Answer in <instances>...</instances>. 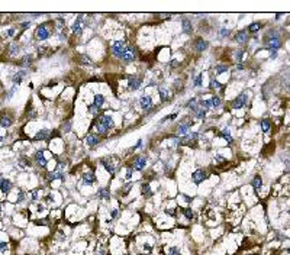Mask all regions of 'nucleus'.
<instances>
[{"label": "nucleus", "instance_id": "obj_1", "mask_svg": "<svg viewBox=\"0 0 290 255\" xmlns=\"http://www.w3.org/2000/svg\"><path fill=\"white\" fill-rule=\"evenodd\" d=\"M264 42L270 51H277L280 48V38H278L277 32H268L267 36L264 38Z\"/></svg>", "mask_w": 290, "mask_h": 255}, {"label": "nucleus", "instance_id": "obj_2", "mask_svg": "<svg viewBox=\"0 0 290 255\" xmlns=\"http://www.w3.org/2000/svg\"><path fill=\"white\" fill-rule=\"evenodd\" d=\"M135 58H137V51H135V48L131 46V45H128L125 48L123 54H122L120 59H122L123 62H131V61H133Z\"/></svg>", "mask_w": 290, "mask_h": 255}, {"label": "nucleus", "instance_id": "obj_3", "mask_svg": "<svg viewBox=\"0 0 290 255\" xmlns=\"http://www.w3.org/2000/svg\"><path fill=\"white\" fill-rule=\"evenodd\" d=\"M35 35H36V39H39V41H46L48 38H49L51 32L48 31V28H46L45 23H42V25H39V26L36 28V32H35Z\"/></svg>", "mask_w": 290, "mask_h": 255}, {"label": "nucleus", "instance_id": "obj_4", "mask_svg": "<svg viewBox=\"0 0 290 255\" xmlns=\"http://www.w3.org/2000/svg\"><path fill=\"white\" fill-rule=\"evenodd\" d=\"M145 165H147V158L144 157V155H138V157L133 158V161H132V170H137V171H141L142 168H144Z\"/></svg>", "mask_w": 290, "mask_h": 255}, {"label": "nucleus", "instance_id": "obj_5", "mask_svg": "<svg viewBox=\"0 0 290 255\" xmlns=\"http://www.w3.org/2000/svg\"><path fill=\"white\" fill-rule=\"evenodd\" d=\"M125 48H126V45H125V42L123 41H116L115 44L112 45V54L115 55V57H122V54H123V51H125Z\"/></svg>", "mask_w": 290, "mask_h": 255}, {"label": "nucleus", "instance_id": "obj_6", "mask_svg": "<svg viewBox=\"0 0 290 255\" xmlns=\"http://www.w3.org/2000/svg\"><path fill=\"white\" fill-rule=\"evenodd\" d=\"M191 178H193L194 184H200L203 183V180L207 178V173H206V170H196L191 174Z\"/></svg>", "mask_w": 290, "mask_h": 255}, {"label": "nucleus", "instance_id": "obj_7", "mask_svg": "<svg viewBox=\"0 0 290 255\" xmlns=\"http://www.w3.org/2000/svg\"><path fill=\"white\" fill-rule=\"evenodd\" d=\"M139 105H141V107H142L145 112H151L152 105H154L151 96H142V97L139 99Z\"/></svg>", "mask_w": 290, "mask_h": 255}, {"label": "nucleus", "instance_id": "obj_8", "mask_svg": "<svg viewBox=\"0 0 290 255\" xmlns=\"http://www.w3.org/2000/svg\"><path fill=\"white\" fill-rule=\"evenodd\" d=\"M83 18H84L83 15H79V16H77V20L72 23L71 29L76 35H81V33H83V25H84V23H83Z\"/></svg>", "mask_w": 290, "mask_h": 255}, {"label": "nucleus", "instance_id": "obj_9", "mask_svg": "<svg viewBox=\"0 0 290 255\" xmlns=\"http://www.w3.org/2000/svg\"><path fill=\"white\" fill-rule=\"evenodd\" d=\"M191 128V122L190 120H183V122H180V125L177 126V133L178 135H187L189 133V131H190Z\"/></svg>", "mask_w": 290, "mask_h": 255}, {"label": "nucleus", "instance_id": "obj_10", "mask_svg": "<svg viewBox=\"0 0 290 255\" xmlns=\"http://www.w3.org/2000/svg\"><path fill=\"white\" fill-rule=\"evenodd\" d=\"M247 94L245 93H242V94H239L234 102H232V107L234 109H241V107H244L245 105H247Z\"/></svg>", "mask_w": 290, "mask_h": 255}, {"label": "nucleus", "instance_id": "obj_11", "mask_svg": "<svg viewBox=\"0 0 290 255\" xmlns=\"http://www.w3.org/2000/svg\"><path fill=\"white\" fill-rule=\"evenodd\" d=\"M12 123H13V118L9 113H2L0 115V126L2 128H9Z\"/></svg>", "mask_w": 290, "mask_h": 255}, {"label": "nucleus", "instance_id": "obj_12", "mask_svg": "<svg viewBox=\"0 0 290 255\" xmlns=\"http://www.w3.org/2000/svg\"><path fill=\"white\" fill-rule=\"evenodd\" d=\"M10 190H12V181L7 180V178H3V177L0 176V191L6 194Z\"/></svg>", "mask_w": 290, "mask_h": 255}, {"label": "nucleus", "instance_id": "obj_13", "mask_svg": "<svg viewBox=\"0 0 290 255\" xmlns=\"http://www.w3.org/2000/svg\"><path fill=\"white\" fill-rule=\"evenodd\" d=\"M35 161H36V164H38L39 167H42V168H45V167H46L48 161H46L45 157H44V149H38V151H36V154H35Z\"/></svg>", "mask_w": 290, "mask_h": 255}, {"label": "nucleus", "instance_id": "obj_14", "mask_svg": "<svg viewBox=\"0 0 290 255\" xmlns=\"http://www.w3.org/2000/svg\"><path fill=\"white\" fill-rule=\"evenodd\" d=\"M197 138H199V133H194V132H191V133H187V135H186V136L181 139V144H183V145L196 144Z\"/></svg>", "mask_w": 290, "mask_h": 255}, {"label": "nucleus", "instance_id": "obj_15", "mask_svg": "<svg viewBox=\"0 0 290 255\" xmlns=\"http://www.w3.org/2000/svg\"><path fill=\"white\" fill-rule=\"evenodd\" d=\"M100 142V136L97 133H89L86 136V144L87 146H96Z\"/></svg>", "mask_w": 290, "mask_h": 255}, {"label": "nucleus", "instance_id": "obj_16", "mask_svg": "<svg viewBox=\"0 0 290 255\" xmlns=\"http://www.w3.org/2000/svg\"><path fill=\"white\" fill-rule=\"evenodd\" d=\"M28 75V70H18V72L15 74L13 77H12V81H13V84H20L22 83V80L25 79Z\"/></svg>", "mask_w": 290, "mask_h": 255}, {"label": "nucleus", "instance_id": "obj_17", "mask_svg": "<svg viewBox=\"0 0 290 255\" xmlns=\"http://www.w3.org/2000/svg\"><path fill=\"white\" fill-rule=\"evenodd\" d=\"M141 84H142V80L139 77H129V80H128V86L131 90H138Z\"/></svg>", "mask_w": 290, "mask_h": 255}, {"label": "nucleus", "instance_id": "obj_18", "mask_svg": "<svg viewBox=\"0 0 290 255\" xmlns=\"http://www.w3.org/2000/svg\"><path fill=\"white\" fill-rule=\"evenodd\" d=\"M100 164H102V165L105 167L106 171H107L109 174H115V165H113L112 159H109V158H103Z\"/></svg>", "mask_w": 290, "mask_h": 255}, {"label": "nucleus", "instance_id": "obj_19", "mask_svg": "<svg viewBox=\"0 0 290 255\" xmlns=\"http://www.w3.org/2000/svg\"><path fill=\"white\" fill-rule=\"evenodd\" d=\"M51 136V132L48 129H41L36 135H35V141H48Z\"/></svg>", "mask_w": 290, "mask_h": 255}, {"label": "nucleus", "instance_id": "obj_20", "mask_svg": "<svg viewBox=\"0 0 290 255\" xmlns=\"http://www.w3.org/2000/svg\"><path fill=\"white\" fill-rule=\"evenodd\" d=\"M100 119H102V122L106 125V128L110 131L113 126H115V122H113V119H112V116L110 115H107V113H105V115H102L100 116Z\"/></svg>", "mask_w": 290, "mask_h": 255}, {"label": "nucleus", "instance_id": "obj_21", "mask_svg": "<svg viewBox=\"0 0 290 255\" xmlns=\"http://www.w3.org/2000/svg\"><path fill=\"white\" fill-rule=\"evenodd\" d=\"M83 180H84V183H86L87 186H92V184L96 181V176H94L93 171H86V173L83 174Z\"/></svg>", "mask_w": 290, "mask_h": 255}, {"label": "nucleus", "instance_id": "obj_22", "mask_svg": "<svg viewBox=\"0 0 290 255\" xmlns=\"http://www.w3.org/2000/svg\"><path fill=\"white\" fill-rule=\"evenodd\" d=\"M94 128H96V131L99 132V135H103V133H106V132L109 131V129L106 128V125L102 122V119H100V118L96 120V123H94Z\"/></svg>", "mask_w": 290, "mask_h": 255}, {"label": "nucleus", "instance_id": "obj_23", "mask_svg": "<svg viewBox=\"0 0 290 255\" xmlns=\"http://www.w3.org/2000/svg\"><path fill=\"white\" fill-rule=\"evenodd\" d=\"M46 178H48L49 181H52V180H57V178L62 180V178H64V173H62V171H51V173L46 176Z\"/></svg>", "mask_w": 290, "mask_h": 255}, {"label": "nucleus", "instance_id": "obj_24", "mask_svg": "<svg viewBox=\"0 0 290 255\" xmlns=\"http://www.w3.org/2000/svg\"><path fill=\"white\" fill-rule=\"evenodd\" d=\"M235 39H237V42H239V44H245L247 39H248L247 31H239V32L235 35Z\"/></svg>", "mask_w": 290, "mask_h": 255}, {"label": "nucleus", "instance_id": "obj_25", "mask_svg": "<svg viewBox=\"0 0 290 255\" xmlns=\"http://www.w3.org/2000/svg\"><path fill=\"white\" fill-rule=\"evenodd\" d=\"M207 42L206 41H203L202 38H199V39H196V42H194V46H196V49L197 51H204L206 48H207Z\"/></svg>", "mask_w": 290, "mask_h": 255}, {"label": "nucleus", "instance_id": "obj_26", "mask_svg": "<svg viewBox=\"0 0 290 255\" xmlns=\"http://www.w3.org/2000/svg\"><path fill=\"white\" fill-rule=\"evenodd\" d=\"M97 196H99L100 199L106 200V199H109V197H110V191H109L107 187H100L99 191H97Z\"/></svg>", "mask_w": 290, "mask_h": 255}, {"label": "nucleus", "instance_id": "obj_27", "mask_svg": "<svg viewBox=\"0 0 290 255\" xmlns=\"http://www.w3.org/2000/svg\"><path fill=\"white\" fill-rule=\"evenodd\" d=\"M251 186L255 189V191H258V190L261 189V186H263V180H261V177H260V176L254 177V178H252V181H251Z\"/></svg>", "mask_w": 290, "mask_h": 255}, {"label": "nucleus", "instance_id": "obj_28", "mask_svg": "<svg viewBox=\"0 0 290 255\" xmlns=\"http://www.w3.org/2000/svg\"><path fill=\"white\" fill-rule=\"evenodd\" d=\"M181 26H183V32L187 33V35L193 32V25H191L190 20L184 19V20H183V23H181Z\"/></svg>", "mask_w": 290, "mask_h": 255}, {"label": "nucleus", "instance_id": "obj_29", "mask_svg": "<svg viewBox=\"0 0 290 255\" xmlns=\"http://www.w3.org/2000/svg\"><path fill=\"white\" fill-rule=\"evenodd\" d=\"M219 136H222V138H224V139L226 141V142H228V144H231V142H232L231 132H229V129H228V128H225L224 131H222L221 133H219Z\"/></svg>", "mask_w": 290, "mask_h": 255}, {"label": "nucleus", "instance_id": "obj_30", "mask_svg": "<svg viewBox=\"0 0 290 255\" xmlns=\"http://www.w3.org/2000/svg\"><path fill=\"white\" fill-rule=\"evenodd\" d=\"M103 103H105V97H103L102 94H96V96H94V103H93V105L96 106L97 109H100V107L103 106Z\"/></svg>", "mask_w": 290, "mask_h": 255}, {"label": "nucleus", "instance_id": "obj_31", "mask_svg": "<svg viewBox=\"0 0 290 255\" xmlns=\"http://www.w3.org/2000/svg\"><path fill=\"white\" fill-rule=\"evenodd\" d=\"M32 61H33V58H32V55H25L23 58L20 59V64L25 67V68H28V67L32 64Z\"/></svg>", "mask_w": 290, "mask_h": 255}, {"label": "nucleus", "instance_id": "obj_32", "mask_svg": "<svg viewBox=\"0 0 290 255\" xmlns=\"http://www.w3.org/2000/svg\"><path fill=\"white\" fill-rule=\"evenodd\" d=\"M142 194H144L145 197H151V196H152L151 187H150V184H148V183H144V184H142Z\"/></svg>", "mask_w": 290, "mask_h": 255}, {"label": "nucleus", "instance_id": "obj_33", "mask_svg": "<svg viewBox=\"0 0 290 255\" xmlns=\"http://www.w3.org/2000/svg\"><path fill=\"white\" fill-rule=\"evenodd\" d=\"M158 94H160V97H161V102H167V100L170 99V93L167 92L165 89H158Z\"/></svg>", "mask_w": 290, "mask_h": 255}, {"label": "nucleus", "instance_id": "obj_34", "mask_svg": "<svg viewBox=\"0 0 290 255\" xmlns=\"http://www.w3.org/2000/svg\"><path fill=\"white\" fill-rule=\"evenodd\" d=\"M181 213L189 219V220H191L193 217H194V213H193V210L190 209V207H184V209H181Z\"/></svg>", "mask_w": 290, "mask_h": 255}, {"label": "nucleus", "instance_id": "obj_35", "mask_svg": "<svg viewBox=\"0 0 290 255\" xmlns=\"http://www.w3.org/2000/svg\"><path fill=\"white\" fill-rule=\"evenodd\" d=\"M209 103H211V107H219L221 106V99L218 96H213V97L209 99Z\"/></svg>", "mask_w": 290, "mask_h": 255}, {"label": "nucleus", "instance_id": "obj_36", "mask_svg": "<svg viewBox=\"0 0 290 255\" xmlns=\"http://www.w3.org/2000/svg\"><path fill=\"white\" fill-rule=\"evenodd\" d=\"M260 125H261V129H263L264 132L270 131V120H268V119H263V120L260 122Z\"/></svg>", "mask_w": 290, "mask_h": 255}, {"label": "nucleus", "instance_id": "obj_37", "mask_svg": "<svg viewBox=\"0 0 290 255\" xmlns=\"http://www.w3.org/2000/svg\"><path fill=\"white\" fill-rule=\"evenodd\" d=\"M19 52V45L16 44V42H13V44H10V48H9V54L10 55H15V54Z\"/></svg>", "mask_w": 290, "mask_h": 255}, {"label": "nucleus", "instance_id": "obj_38", "mask_svg": "<svg viewBox=\"0 0 290 255\" xmlns=\"http://www.w3.org/2000/svg\"><path fill=\"white\" fill-rule=\"evenodd\" d=\"M260 28H261V23H260V22H255V23L250 25L248 31H250V32H258V31H260Z\"/></svg>", "mask_w": 290, "mask_h": 255}, {"label": "nucleus", "instance_id": "obj_39", "mask_svg": "<svg viewBox=\"0 0 290 255\" xmlns=\"http://www.w3.org/2000/svg\"><path fill=\"white\" fill-rule=\"evenodd\" d=\"M226 70H228V67L225 65V64H221V65L215 67V71H216V74H222V72H225Z\"/></svg>", "mask_w": 290, "mask_h": 255}, {"label": "nucleus", "instance_id": "obj_40", "mask_svg": "<svg viewBox=\"0 0 290 255\" xmlns=\"http://www.w3.org/2000/svg\"><path fill=\"white\" fill-rule=\"evenodd\" d=\"M211 87H212V89H222V84H221L218 80L213 79V80L211 81Z\"/></svg>", "mask_w": 290, "mask_h": 255}, {"label": "nucleus", "instance_id": "obj_41", "mask_svg": "<svg viewBox=\"0 0 290 255\" xmlns=\"http://www.w3.org/2000/svg\"><path fill=\"white\" fill-rule=\"evenodd\" d=\"M62 131H64V132H70V131H71V122H70V120H67L66 123L62 125Z\"/></svg>", "mask_w": 290, "mask_h": 255}, {"label": "nucleus", "instance_id": "obj_42", "mask_svg": "<svg viewBox=\"0 0 290 255\" xmlns=\"http://www.w3.org/2000/svg\"><path fill=\"white\" fill-rule=\"evenodd\" d=\"M167 255H180V251L173 247V248H170L168 251H167Z\"/></svg>", "mask_w": 290, "mask_h": 255}, {"label": "nucleus", "instance_id": "obj_43", "mask_svg": "<svg viewBox=\"0 0 290 255\" xmlns=\"http://www.w3.org/2000/svg\"><path fill=\"white\" fill-rule=\"evenodd\" d=\"M23 202H25V193L22 190H19V193H18V203H23Z\"/></svg>", "mask_w": 290, "mask_h": 255}, {"label": "nucleus", "instance_id": "obj_44", "mask_svg": "<svg viewBox=\"0 0 290 255\" xmlns=\"http://www.w3.org/2000/svg\"><path fill=\"white\" fill-rule=\"evenodd\" d=\"M193 86H194V87H200V86H202V75H197V77L194 79Z\"/></svg>", "mask_w": 290, "mask_h": 255}, {"label": "nucleus", "instance_id": "obj_45", "mask_svg": "<svg viewBox=\"0 0 290 255\" xmlns=\"http://www.w3.org/2000/svg\"><path fill=\"white\" fill-rule=\"evenodd\" d=\"M89 112L93 113V115H96V113H99V109H97L94 105H90V106H89Z\"/></svg>", "mask_w": 290, "mask_h": 255}, {"label": "nucleus", "instance_id": "obj_46", "mask_svg": "<svg viewBox=\"0 0 290 255\" xmlns=\"http://www.w3.org/2000/svg\"><path fill=\"white\" fill-rule=\"evenodd\" d=\"M6 249H7V243L0 241V252H6Z\"/></svg>", "mask_w": 290, "mask_h": 255}, {"label": "nucleus", "instance_id": "obj_47", "mask_svg": "<svg viewBox=\"0 0 290 255\" xmlns=\"http://www.w3.org/2000/svg\"><path fill=\"white\" fill-rule=\"evenodd\" d=\"M235 59H237V61H241V59H242V49H238L237 52H235Z\"/></svg>", "mask_w": 290, "mask_h": 255}, {"label": "nucleus", "instance_id": "obj_48", "mask_svg": "<svg viewBox=\"0 0 290 255\" xmlns=\"http://www.w3.org/2000/svg\"><path fill=\"white\" fill-rule=\"evenodd\" d=\"M15 32H16V29H15V28H10V29L6 31V36H13Z\"/></svg>", "mask_w": 290, "mask_h": 255}, {"label": "nucleus", "instance_id": "obj_49", "mask_svg": "<svg viewBox=\"0 0 290 255\" xmlns=\"http://www.w3.org/2000/svg\"><path fill=\"white\" fill-rule=\"evenodd\" d=\"M80 58H81V61H83V62H87V64H90V62H92V61L89 59V57H86V55H81Z\"/></svg>", "mask_w": 290, "mask_h": 255}, {"label": "nucleus", "instance_id": "obj_50", "mask_svg": "<svg viewBox=\"0 0 290 255\" xmlns=\"http://www.w3.org/2000/svg\"><path fill=\"white\" fill-rule=\"evenodd\" d=\"M129 190H131V184H126V187H125V190H123V191H122V194H123V196H126V194H128V191H129Z\"/></svg>", "mask_w": 290, "mask_h": 255}, {"label": "nucleus", "instance_id": "obj_51", "mask_svg": "<svg viewBox=\"0 0 290 255\" xmlns=\"http://www.w3.org/2000/svg\"><path fill=\"white\" fill-rule=\"evenodd\" d=\"M20 26H22V29H26V28L31 26V22H22V25H20Z\"/></svg>", "mask_w": 290, "mask_h": 255}, {"label": "nucleus", "instance_id": "obj_52", "mask_svg": "<svg viewBox=\"0 0 290 255\" xmlns=\"http://www.w3.org/2000/svg\"><path fill=\"white\" fill-rule=\"evenodd\" d=\"M229 31L228 29H221V36H228Z\"/></svg>", "mask_w": 290, "mask_h": 255}, {"label": "nucleus", "instance_id": "obj_53", "mask_svg": "<svg viewBox=\"0 0 290 255\" xmlns=\"http://www.w3.org/2000/svg\"><path fill=\"white\" fill-rule=\"evenodd\" d=\"M165 213H167V215H171V216L176 215V212H174V210H168V209L165 210Z\"/></svg>", "mask_w": 290, "mask_h": 255}, {"label": "nucleus", "instance_id": "obj_54", "mask_svg": "<svg viewBox=\"0 0 290 255\" xmlns=\"http://www.w3.org/2000/svg\"><path fill=\"white\" fill-rule=\"evenodd\" d=\"M181 197L184 199L186 202H191V199H190V197H189V196H186V194H181Z\"/></svg>", "mask_w": 290, "mask_h": 255}, {"label": "nucleus", "instance_id": "obj_55", "mask_svg": "<svg viewBox=\"0 0 290 255\" xmlns=\"http://www.w3.org/2000/svg\"><path fill=\"white\" fill-rule=\"evenodd\" d=\"M110 216H112V217H116V216H118V210H116V209H115V210H112V213H110Z\"/></svg>", "mask_w": 290, "mask_h": 255}, {"label": "nucleus", "instance_id": "obj_56", "mask_svg": "<svg viewBox=\"0 0 290 255\" xmlns=\"http://www.w3.org/2000/svg\"><path fill=\"white\" fill-rule=\"evenodd\" d=\"M284 163H286V165H287V168H290V157L286 158V159H284Z\"/></svg>", "mask_w": 290, "mask_h": 255}, {"label": "nucleus", "instance_id": "obj_57", "mask_svg": "<svg viewBox=\"0 0 290 255\" xmlns=\"http://www.w3.org/2000/svg\"><path fill=\"white\" fill-rule=\"evenodd\" d=\"M2 141H3V136H0V142H2Z\"/></svg>", "mask_w": 290, "mask_h": 255}, {"label": "nucleus", "instance_id": "obj_58", "mask_svg": "<svg viewBox=\"0 0 290 255\" xmlns=\"http://www.w3.org/2000/svg\"><path fill=\"white\" fill-rule=\"evenodd\" d=\"M0 213H2V206H0Z\"/></svg>", "mask_w": 290, "mask_h": 255}, {"label": "nucleus", "instance_id": "obj_59", "mask_svg": "<svg viewBox=\"0 0 290 255\" xmlns=\"http://www.w3.org/2000/svg\"><path fill=\"white\" fill-rule=\"evenodd\" d=\"M289 213H290V210H289Z\"/></svg>", "mask_w": 290, "mask_h": 255}, {"label": "nucleus", "instance_id": "obj_60", "mask_svg": "<svg viewBox=\"0 0 290 255\" xmlns=\"http://www.w3.org/2000/svg\"><path fill=\"white\" fill-rule=\"evenodd\" d=\"M141 255H144V254H141Z\"/></svg>", "mask_w": 290, "mask_h": 255}]
</instances>
